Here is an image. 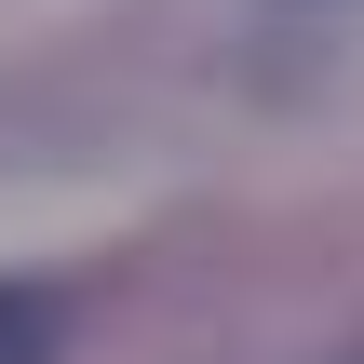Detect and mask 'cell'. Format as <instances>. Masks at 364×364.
Instances as JSON below:
<instances>
[{
    "instance_id": "6da1fadb",
    "label": "cell",
    "mask_w": 364,
    "mask_h": 364,
    "mask_svg": "<svg viewBox=\"0 0 364 364\" xmlns=\"http://www.w3.org/2000/svg\"><path fill=\"white\" fill-rule=\"evenodd\" d=\"M54 351H68L54 284H0V364H54Z\"/></svg>"
}]
</instances>
